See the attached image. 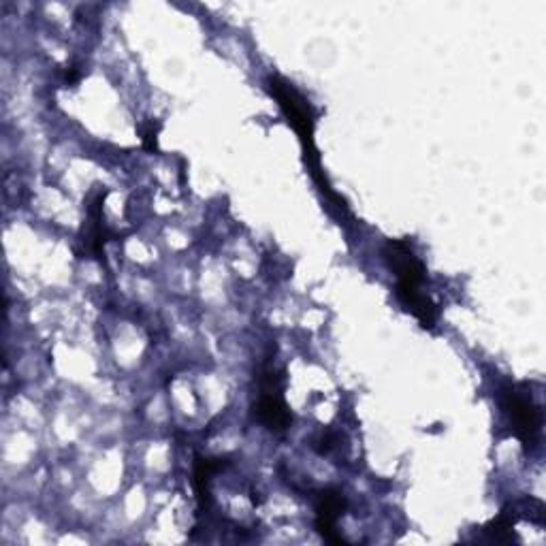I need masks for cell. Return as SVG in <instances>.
Listing matches in <instances>:
<instances>
[{
	"instance_id": "9c48e42d",
	"label": "cell",
	"mask_w": 546,
	"mask_h": 546,
	"mask_svg": "<svg viewBox=\"0 0 546 546\" xmlns=\"http://www.w3.org/2000/svg\"><path fill=\"white\" fill-rule=\"evenodd\" d=\"M160 126L158 122L154 124L152 120L146 122V126L141 128V141H143V148H146L148 152H156L158 150V133H160Z\"/></svg>"
},
{
	"instance_id": "277c9868",
	"label": "cell",
	"mask_w": 546,
	"mask_h": 546,
	"mask_svg": "<svg viewBox=\"0 0 546 546\" xmlns=\"http://www.w3.org/2000/svg\"><path fill=\"white\" fill-rule=\"evenodd\" d=\"M500 401L515 438L523 444L525 453H534L542 436V410L529 393L527 384H508L502 389Z\"/></svg>"
},
{
	"instance_id": "3957f363",
	"label": "cell",
	"mask_w": 546,
	"mask_h": 546,
	"mask_svg": "<svg viewBox=\"0 0 546 546\" xmlns=\"http://www.w3.org/2000/svg\"><path fill=\"white\" fill-rule=\"evenodd\" d=\"M286 372L273 361H267L259 374V401L254 406V419L269 431L282 433L293 423L286 399Z\"/></svg>"
},
{
	"instance_id": "30bf717a",
	"label": "cell",
	"mask_w": 546,
	"mask_h": 546,
	"mask_svg": "<svg viewBox=\"0 0 546 546\" xmlns=\"http://www.w3.org/2000/svg\"><path fill=\"white\" fill-rule=\"evenodd\" d=\"M335 440H337V436H335V433H331V431H323V433H320V436L314 440V451L318 453V455H329L331 451H333V448L337 446L335 444Z\"/></svg>"
},
{
	"instance_id": "8fae6325",
	"label": "cell",
	"mask_w": 546,
	"mask_h": 546,
	"mask_svg": "<svg viewBox=\"0 0 546 546\" xmlns=\"http://www.w3.org/2000/svg\"><path fill=\"white\" fill-rule=\"evenodd\" d=\"M79 79H82V71H79V67H75V64H71V67H67V71H64V84L75 86Z\"/></svg>"
},
{
	"instance_id": "6da1fadb",
	"label": "cell",
	"mask_w": 546,
	"mask_h": 546,
	"mask_svg": "<svg viewBox=\"0 0 546 546\" xmlns=\"http://www.w3.org/2000/svg\"><path fill=\"white\" fill-rule=\"evenodd\" d=\"M267 90H269V94L273 96V99L278 101L288 124L295 128V133H297L299 143H301V150H303L305 165H308L314 182L318 184L320 190L325 192V197L329 201H333L337 207H340V210L346 212L344 199L333 190L331 182L327 180V175L323 171V165H320V154H318L316 137H314V133H316V111H314L312 103L305 99V96L293 84H288L284 77H280L276 73H271L267 77Z\"/></svg>"
},
{
	"instance_id": "5b68a950",
	"label": "cell",
	"mask_w": 546,
	"mask_h": 546,
	"mask_svg": "<svg viewBox=\"0 0 546 546\" xmlns=\"http://www.w3.org/2000/svg\"><path fill=\"white\" fill-rule=\"evenodd\" d=\"M346 510H348V500L340 489L327 487L314 493V525H316V532L327 542L348 544L346 538L337 532V523H340Z\"/></svg>"
},
{
	"instance_id": "8992f818",
	"label": "cell",
	"mask_w": 546,
	"mask_h": 546,
	"mask_svg": "<svg viewBox=\"0 0 546 546\" xmlns=\"http://www.w3.org/2000/svg\"><path fill=\"white\" fill-rule=\"evenodd\" d=\"M227 465L229 461L222 457H201V455L195 457V465H192V487H195L199 517L210 512L214 504V495H212L214 476L220 474Z\"/></svg>"
},
{
	"instance_id": "7a4b0ae2",
	"label": "cell",
	"mask_w": 546,
	"mask_h": 546,
	"mask_svg": "<svg viewBox=\"0 0 546 546\" xmlns=\"http://www.w3.org/2000/svg\"><path fill=\"white\" fill-rule=\"evenodd\" d=\"M382 259L397 280L395 295L399 303L419 320L423 329L431 331L438 323V305L423 291L427 278L423 261L406 239H389L382 248Z\"/></svg>"
},
{
	"instance_id": "52a82bcc",
	"label": "cell",
	"mask_w": 546,
	"mask_h": 546,
	"mask_svg": "<svg viewBox=\"0 0 546 546\" xmlns=\"http://www.w3.org/2000/svg\"><path fill=\"white\" fill-rule=\"evenodd\" d=\"M107 192H96V195L88 201L86 207V222L82 229V244L86 246L88 254L94 259L105 261V244L109 242V233L103 222V203H105Z\"/></svg>"
},
{
	"instance_id": "ba28073f",
	"label": "cell",
	"mask_w": 546,
	"mask_h": 546,
	"mask_svg": "<svg viewBox=\"0 0 546 546\" xmlns=\"http://www.w3.org/2000/svg\"><path fill=\"white\" fill-rule=\"evenodd\" d=\"M517 521H519L517 510L506 508L491 523H487L483 527V532H485L487 540H491V542H512V540H517V534H515Z\"/></svg>"
}]
</instances>
